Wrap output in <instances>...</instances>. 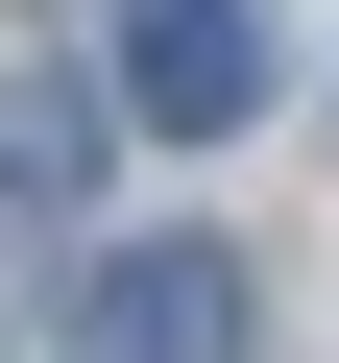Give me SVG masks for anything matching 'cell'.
Returning a JSON list of instances; mask_svg holds the SVG:
<instances>
[{
	"instance_id": "1",
	"label": "cell",
	"mask_w": 339,
	"mask_h": 363,
	"mask_svg": "<svg viewBox=\"0 0 339 363\" xmlns=\"http://www.w3.org/2000/svg\"><path fill=\"white\" fill-rule=\"evenodd\" d=\"M243 339H267L243 242H121V267L73 291V363H243Z\"/></svg>"
},
{
	"instance_id": "2",
	"label": "cell",
	"mask_w": 339,
	"mask_h": 363,
	"mask_svg": "<svg viewBox=\"0 0 339 363\" xmlns=\"http://www.w3.org/2000/svg\"><path fill=\"white\" fill-rule=\"evenodd\" d=\"M121 97H145V121H194V145H218V121L267 97V25H243V0H145V25H121Z\"/></svg>"
},
{
	"instance_id": "3",
	"label": "cell",
	"mask_w": 339,
	"mask_h": 363,
	"mask_svg": "<svg viewBox=\"0 0 339 363\" xmlns=\"http://www.w3.org/2000/svg\"><path fill=\"white\" fill-rule=\"evenodd\" d=\"M73 169H97V97H49V73H25V97H0V218H49Z\"/></svg>"
}]
</instances>
